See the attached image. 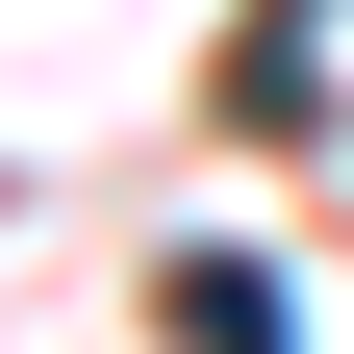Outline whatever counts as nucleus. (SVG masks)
Returning <instances> with one entry per match:
<instances>
[{"mask_svg": "<svg viewBox=\"0 0 354 354\" xmlns=\"http://www.w3.org/2000/svg\"><path fill=\"white\" fill-rule=\"evenodd\" d=\"M304 51H329V0H253V51H228V102H253V127H304Z\"/></svg>", "mask_w": 354, "mask_h": 354, "instance_id": "1", "label": "nucleus"}]
</instances>
